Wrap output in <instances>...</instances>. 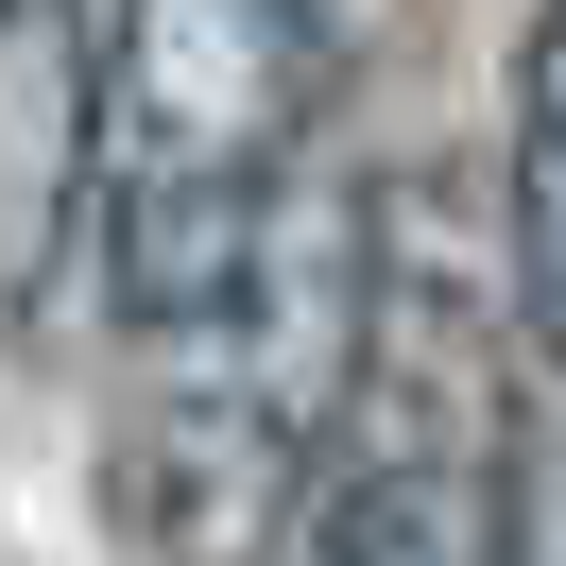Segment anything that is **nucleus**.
I'll use <instances>...</instances> for the list:
<instances>
[{
	"instance_id": "5",
	"label": "nucleus",
	"mask_w": 566,
	"mask_h": 566,
	"mask_svg": "<svg viewBox=\"0 0 566 566\" xmlns=\"http://www.w3.org/2000/svg\"><path fill=\"white\" fill-rule=\"evenodd\" d=\"M497 292L515 344L566 360V0H532L515 35V155H497Z\"/></svg>"
},
{
	"instance_id": "3",
	"label": "nucleus",
	"mask_w": 566,
	"mask_h": 566,
	"mask_svg": "<svg viewBox=\"0 0 566 566\" xmlns=\"http://www.w3.org/2000/svg\"><path fill=\"white\" fill-rule=\"evenodd\" d=\"M497 360H515V292L463 258L447 189L395 172L378 189V310H360V395L326 429L310 481V566H497L515 532V412H497Z\"/></svg>"
},
{
	"instance_id": "4",
	"label": "nucleus",
	"mask_w": 566,
	"mask_h": 566,
	"mask_svg": "<svg viewBox=\"0 0 566 566\" xmlns=\"http://www.w3.org/2000/svg\"><path fill=\"white\" fill-rule=\"evenodd\" d=\"M104 172V35L86 0H0V326L52 292Z\"/></svg>"
},
{
	"instance_id": "2",
	"label": "nucleus",
	"mask_w": 566,
	"mask_h": 566,
	"mask_svg": "<svg viewBox=\"0 0 566 566\" xmlns=\"http://www.w3.org/2000/svg\"><path fill=\"white\" fill-rule=\"evenodd\" d=\"M360 310H378V189L344 155H310L258 241V275L223 292L207 326L155 344V412H138V532L172 566H258L310 532L326 429L360 395Z\"/></svg>"
},
{
	"instance_id": "1",
	"label": "nucleus",
	"mask_w": 566,
	"mask_h": 566,
	"mask_svg": "<svg viewBox=\"0 0 566 566\" xmlns=\"http://www.w3.org/2000/svg\"><path fill=\"white\" fill-rule=\"evenodd\" d=\"M326 155V0H120L104 18V172L86 241L138 344L207 326L258 275L292 172Z\"/></svg>"
}]
</instances>
